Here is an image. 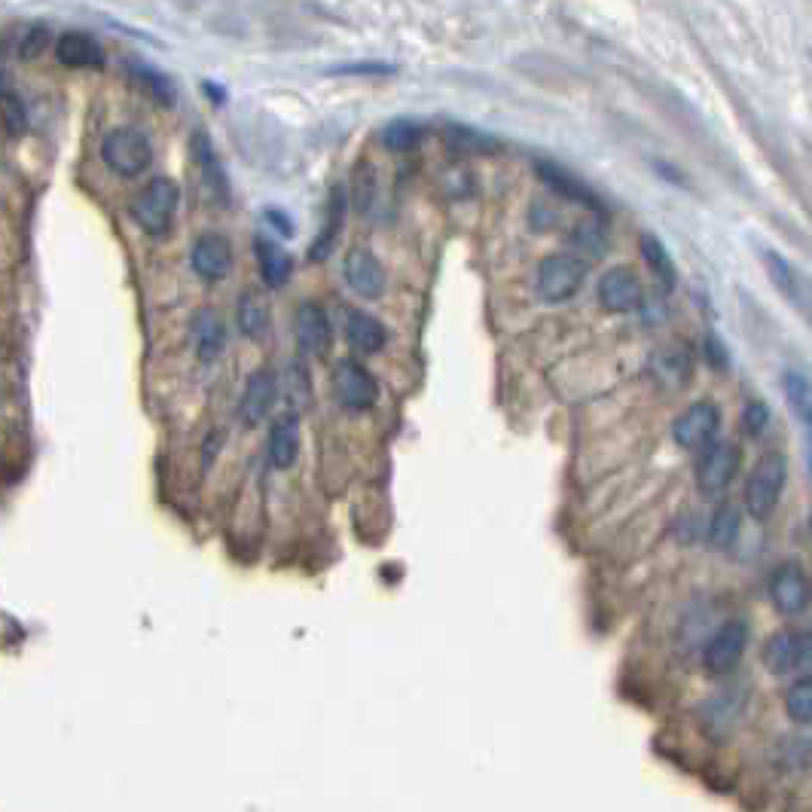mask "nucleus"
Segmentation results:
<instances>
[{"mask_svg":"<svg viewBox=\"0 0 812 812\" xmlns=\"http://www.w3.org/2000/svg\"><path fill=\"white\" fill-rule=\"evenodd\" d=\"M638 251H642V260H645V266L657 275V281H660L666 290H672L675 281H678V269H675V260H672V254L666 251V245H663L660 239H654V236H642V239H638Z\"/></svg>","mask_w":812,"mask_h":812,"instance_id":"nucleus-23","label":"nucleus"},{"mask_svg":"<svg viewBox=\"0 0 812 812\" xmlns=\"http://www.w3.org/2000/svg\"><path fill=\"white\" fill-rule=\"evenodd\" d=\"M800 669H806L812 675V629L806 635H800Z\"/></svg>","mask_w":812,"mask_h":812,"instance_id":"nucleus-39","label":"nucleus"},{"mask_svg":"<svg viewBox=\"0 0 812 812\" xmlns=\"http://www.w3.org/2000/svg\"><path fill=\"white\" fill-rule=\"evenodd\" d=\"M767 590H770V599L773 605L782 611V614H800L809 608L812 602V584L809 577L800 565L794 562H782L773 568L770 580H767Z\"/></svg>","mask_w":812,"mask_h":812,"instance_id":"nucleus-9","label":"nucleus"},{"mask_svg":"<svg viewBox=\"0 0 812 812\" xmlns=\"http://www.w3.org/2000/svg\"><path fill=\"white\" fill-rule=\"evenodd\" d=\"M742 422H745V431L748 434H761L767 425H770V410L767 403H748L745 413H742Z\"/></svg>","mask_w":812,"mask_h":812,"instance_id":"nucleus-37","label":"nucleus"},{"mask_svg":"<svg viewBox=\"0 0 812 812\" xmlns=\"http://www.w3.org/2000/svg\"><path fill=\"white\" fill-rule=\"evenodd\" d=\"M190 266L202 281H223L232 272V245L226 236L205 232L190 248Z\"/></svg>","mask_w":812,"mask_h":812,"instance_id":"nucleus-14","label":"nucleus"},{"mask_svg":"<svg viewBox=\"0 0 812 812\" xmlns=\"http://www.w3.org/2000/svg\"><path fill=\"white\" fill-rule=\"evenodd\" d=\"M785 709H788V715H791L794 721L812 724V675L800 678V681L788 690V696H785Z\"/></svg>","mask_w":812,"mask_h":812,"instance_id":"nucleus-31","label":"nucleus"},{"mask_svg":"<svg viewBox=\"0 0 812 812\" xmlns=\"http://www.w3.org/2000/svg\"><path fill=\"white\" fill-rule=\"evenodd\" d=\"M101 159L113 174H120V178H138L153 162V144L141 129L120 126L104 135Z\"/></svg>","mask_w":812,"mask_h":812,"instance_id":"nucleus-2","label":"nucleus"},{"mask_svg":"<svg viewBox=\"0 0 812 812\" xmlns=\"http://www.w3.org/2000/svg\"><path fill=\"white\" fill-rule=\"evenodd\" d=\"M330 388H333V397L339 406L345 410H355V413H364L370 406L379 400V382L373 379V373L352 361V358H342L333 373H330Z\"/></svg>","mask_w":812,"mask_h":812,"instance_id":"nucleus-5","label":"nucleus"},{"mask_svg":"<svg viewBox=\"0 0 812 812\" xmlns=\"http://www.w3.org/2000/svg\"><path fill=\"white\" fill-rule=\"evenodd\" d=\"M0 113H4V126H7L10 135H22L25 132V104L13 92L0 95Z\"/></svg>","mask_w":812,"mask_h":812,"instance_id":"nucleus-33","label":"nucleus"},{"mask_svg":"<svg viewBox=\"0 0 812 812\" xmlns=\"http://www.w3.org/2000/svg\"><path fill=\"white\" fill-rule=\"evenodd\" d=\"M300 458V416L284 413L269 428V461L272 468L287 471L294 468Z\"/></svg>","mask_w":812,"mask_h":812,"instance_id":"nucleus-16","label":"nucleus"},{"mask_svg":"<svg viewBox=\"0 0 812 812\" xmlns=\"http://www.w3.org/2000/svg\"><path fill=\"white\" fill-rule=\"evenodd\" d=\"M342 190H333L330 196V205H327V220H324V229H321V236L315 239L312 251H309V260H327V254L333 251L336 239H339V229H342Z\"/></svg>","mask_w":812,"mask_h":812,"instance_id":"nucleus-26","label":"nucleus"},{"mask_svg":"<svg viewBox=\"0 0 812 812\" xmlns=\"http://www.w3.org/2000/svg\"><path fill=\"white\" fill-rule=\"evenodd\" d=\"M422 138H425V129L416 120H394L382 129V144L394 153L416 150L422 144Z\"/></svg>","mask_w":812,"mask_h":812,"instance_id":"nucleus-28","label":"nucleus"},{"mask_svg":"<svg viewBox=\"0 0 812 812\" xmlns=\"http://www.w3.org/2000/svg\"><path fill=\"white\" fill-rule=\"evenodd\" d=\"M46 43H49V28L31 25V28L22 34V40H19V58H22V62H34V58L43 55Z\"/></svg>","mask_w":812,"mask_h":812,"instance_id":"nucleus-34","label":"nucleus"},{"mask_svg":"<svg viewBox=\"0 0 812 812\" xmlns=\"http://www.w3.org/2000/svg\"><path fill=\"white\" fill-rule=\"evenodd\" d=\"M809 477H812V446H809Z\"/></svg>","mask_w":812,"mask_h":812,"instance_id":"nucleus-41","label":"nucleus"},{"mask_svg":"<svg viewBox=\"0 0 812 812\" xmlns=\"http://www.w3.org/2000/svg\"><path fill=\"white\" fill-rule=\"evenodd\" d=\"M294 333H297V342L306 355L312 358H321L330 352L333 345V327H330V318L324 312L321 303H300L297 315H294Z\"/></svg>","mask_w":812,"mask_h":812,"instance_id":"nucleus-15","label":"nucleus"},{"mask_svg":"<svg viewBox=\"0 0 812 812\" xmlns=\"http://www.w3.org/2000/svg\"><path fill=\"white\" fill-rule=\"evenodd\" d=\"M764 260H767V272H770V278H773V284L782 290V294L788 297V300H800V278H797V272H794V266L785 260V257H779L776 251H767L764 254Z\"/></svg>","mask_w":812,"mask_h":812,"instance_id":"nucleus-30","label":"nucleus"},{"mask_svg":"<svg viewBox=\"0 0 812 812\" xmlns=\"http://www.w3.org/2000/svg\"><path fill=\"white\" fill-rule=\"evenodd\" d=\"M391 68L385 65H358V68H342L339 74H388Z\"/></svg>","mask_w":812,"mask_h":812,"instance_id":"nucleus-40","label":"nucleus"},{"mask_svg":"<svg viewBox=\"0 0 812 812\" xmlns=\"http://www.w3.org/2000/svg\"><path fill=\"white\" fill-rule=\"evenodd\" d=\"M651 376L657 379V385L681 391L690 379H693V352L690 345L681 339H672L666 345H660L657 352L648 361Z\"/></svg>","mask_w":812,"mask_h":812,"instance_id":"nucleus-11","label":"nucleus"},{"mask_svg":"<svg viewBox=\"0 0 812 812\" xmlns=\"http://www.w3.org/2000/svg\"><path fill=\"white\" fill-rule=\"evenodd\" d=\"M254 254H257V266H260V278L269 290H278L287 284L290 272H294V260H290V254L272 242V239H257L254 245Z\"/></svg>","mask_w":812,"mask_h":812,"instance_id":"nucleus-19","label":"nucleus"},{"mask_svg":"<svg viewBox=\"0 0 812 812\" xmlns=\"http://www.w3.org/2000/svg\"><path fill=\"white\" fill-rule=\"evenodd\" d=\"M342 275L345 284L355 290L358 297L364 300H379L385 290V266L379 263V257L367 248H352L342 260Z\"/></svg>","mask_w":812,"mask_h":812,"instance_id":"nucleus-12","label":"nucleus"},{"mask_svg":"<svg viewBox=\"0 0 812 812\" xmlns=\"http://www.w3.org/2000/svg\"><path fill=\"white\" fill-rule=\"evenodd\" d=\"M742 452L733 443H712L709 449L700 452V461H696L693 477L696 486H700L703 495H718L730 486V480L739 471Z\"/></svg>","mask_w":812,"mask_h":812,"instance_id":"nucleus-8","label":"nucleus"},{"mask_svg":"<svg viewBox=\"0 0 812 812\" xmlns=\"http://www.w3.org/2000/svg\"><path fill=\"white\" fill-rule=\"evenodd\" d=\"M584 281H587V260H580L574 254H550L538 263V272H535V290L544 303L571 300Z\"/></svg>","mask_w":812,"mask_h":812,"instance_id":"nucleus-4","label":"nucleus"},{"mask_svg":"<svg viewBox=\"0 0 812 812\" xmlns=\"http://www.w3.org/2000/svg\"><path fill=\"white\" fill-rule=\"evenodd\" d=\"M538 174H541V181H547L556 193H562L565 199H574L580 205H587V208H599L596 196L584 187V184H577L571 174H565L562 168L556 165H538Z\"/></svg>","mask_w":812,"mask_h":812,"instance_id":"nucleus-27","label":"nucleus"},{"mask_svg":"<svg viewBox=\"0 0 812 812\" xmlns=\"http://www.w3.org/2000/svg\"><path fill=\"white\" fill-rule=\"evenodd\" d=\"M446 141H449V147H455V150H464V153H486L483 147H480V135L477 132H471V129H461V126H449L446 129ZM483 144H492V141H483Z\"/></svg>","mask_w":812,"mask_h":812,"instance_id":"nucleus-36","label":"nucleus"},{"mask_svg":"<svg viewBox=\"0 0 812 812\" xmlns=\"http://www.w3.org/2000/svg\"><path fill=\"white\" fill-rule=\"evenodd\" d=\"M55 58L65 68H104V46L86 31H68L55 43Z\"/></svg>","mask_w":812,"mask_h":812,"instance_id":"nucleus-17","label":"nucleus"},{"mask_svg":"<svg viewBox=\"0 0 812 812\" xmlns=\"http://www.w3.org/2000/svg\"><path fill=\"white\" fill-rule=\"evenodd\" d=\"M764 666L773 675H788L800 669V635L797 632H776L764 648Z\"/></svg>","mask_w":812,"mask_h":812,"instance_id":"nucleus-21","label":"nucleus"},{"mask_svg":"<svg viewBox=\"0 0 812 812\" xmlns=\"http://www.w3.org/2000/svg\"><path fill=\"white\" fill-rule=\"evenodd\" d=\"M745 645H748V626L742 620L724 623L706 642V651H703L706 672L709 675H727V672H733L739 666L742 654H745Z\"/></svg>","mask_w":812,"mask_h":812,"instance_id":"nucleus-10","label":"nucleus"},{"mask_svg":"<svg viewBox=\"0 0 812 812\" xmlns=\"http://www.w3.org/2000/svg\"><path fill=\"white\" fill-rule=\"evenodd\" d=\"M788 483V461L779 452H767L758 464L751 468L745 480V510L754 519H767Z\"/></svg>","mask_w":812,"mask_h":812,"instance_id":"nucleus-3","label":"nucleus"},{"mask_svg":"<svg viewBox=\"0 0 812 812\" xmlns=\"http://www.w3.org/2000/svg\"><path fill=\"white\" fill-rule=\"evenodd\" d=\"M223 345H226V327H223L220 315L211 309H202L193 318V348H196L199 361L208 364V361L220 358Z\"/></svg>","mask_w":812,"mask_h":812,"instance_id":"nucleus-20","label":"nucleus"},{"mask_svg":"<svg viewBox=\"0 0 812 812\" xmlns=\"http://www.w3.org/2000/svg\"><path fill=\"white\" fill-rule=\"evenodd\" d=\"M718 428H721V410H718V406L709 403V400H696L675 419L672 437H675V443L681 449L703 452V449H709L715 443Z\"/></svg>","mask_w":812,"mask_h":812,"instance_id":"nucleus-6","label":"nucleus"},{"mask_svg":"<svg viewBox=\"0 0 812 812\" xmlns=\"http://www.w3.org/2000/svg\"><path fill=\"white\" fill-rule=\"evenodd\" d=\"M278 400V376L272 370H257L248 376L245 382V394L239 403V422L245 428H257L266 422V416L272 413V406Z\"/></svg>","mask_w":812,"mask_h":812,"instance_id":"nucleus-13","label":"nucleus"},{"mask_svg":"<svg viewBox=\"0 0 812 812\" xmlns=\"http://www.w3.org/2000/svg\"><path fill=\"white\" fill-rule=\"evenodd\" d=\"M193 156H196V162L202 165V174H205L208 187L214 190V196H220V199L226 202V178H223L220 159H217V153L211 150V141H208L205 132H196V135H193Z\"/></svg>","mask_w":812,"mask_h":812,"instance_id":"nucleus-25","label":"nucleus"},{"mask_svg":"<svg viewBox=\"0 0 812 812\" xmlns=\"http://www.w3.org/2000/svg\"><path fill=\"white\" fill-rule=\"evenodd\" d=\"M373 199H376V174H373L370 162H361L358 171H355V205H358V211H367Z\"/></svg>","mask_w":812,"mask_h":812,"instance_id":"nucleus-32","label":"nucleus"},{"mask_svg":"<svg viewBox=\"0 0 812 812\" xmlns=\"http://www.w3.org/2000/svg\"><path fill=\"white\" fill-rule=\"evenodd\" d=\"M785 394H788V400L794 403V410H800L803 416H809L812 413V388L800 379V376H785Z\"/></svg>","mask_w":812,"mask_h":812,"instance_id":"nucleus-35","label":"nucleus"},{"mask_svg":"<svg viewBox=\"0 0 812 812\" xmlns=\"http://www.w3.org/2000/svg\"><path fill=\"white\" fill-rule=\"evenodd\" d=\"M178 205H181V187L174 184L165 174H156L144 184V190L132 199V217L135 223L147 232V236L159 239L171 229L174 223V214H178Z\"/></svg>","mask_w":812,"mask_h":812,"instance_id":"nucleus-1","label":"nucleus"},{"mask_svg":"<svg viewBox=\"0 0 812 812\" xmlns=\"http://www.w3.org/2000/svg\"><path fill=\"white\" fill-rule=\"evenodd\" d=\"M739 532H742V510L736 504H721L709 522V547L730 550L739 541Z\"/></svg>","mask_w":812,"mask_h":812,"instance_id":"nucleus-22","label":"nucleus"},{"mask_svg":"<svg viewBox=\"0 0 812 812\" xmlns=\"http://www.w3.org/2000/svg\"><path fill=\"white\" fill-rule=\"evenodd\" d=\"M706 355H709V361H712V367H721V370H727V352H724V345H721V339L718 336H709L706 339Z\"/></svg>","mask_w":812,"mask_h":812,"instance_id":"nucleus-38","label":"nucleus"},{"mask_svg":"<svg viewBox=\"0 0 812 812\" xmlns=\"http://www.w3.org/2000/svg\"><path fill=\"white\" fill-rule=\"evenodd\" d=\"M809 419H812V413H809Z\"/></svg>","mask_w":812,"mask_h":812,"instance_id":"nucleus-42","label":"nucleus"},{"mask_svg":"<svg viewBox=\"0 0 812 812\" xmlns=\"http://www.w3.org/2000/svg\"><path fill=\"white\" fill-rule=\"evenodd\" d=\"M266 327H269V306H266V300L257 294V290H245L242 300H239V330L248 339H260Z\"/></svg>","mask_w":812,"mask_h":812,"instance_id":"nucleus-24","label":"nucleus"},{"mask_svg":"<svg viewBox=\"0 0 812 812\" xmlns=\"http://www.w3.org/2000/svg\"><path fill=\"white\" fill-rule=\"evenodd\" d=\"M345 339H348V345L355 348V352L376 355V352H382L385 342H388V330H385V324L379 318L352 309V312L345 315Z\"/></svg>","mask_w":812,"mask_h":812,"instance_id":"nucleus-18","label":"nucleus"},{"mask_svg":"<svg viewBox=\"0 0 812 812\" xmlns=\"http://www.w3.org/2000/svg\"><path fill=\"white\" fill-rule=\"evenodd\" d=\"M596 297H599V306L605 312L626 315V312L642 309V303H645V284H642V278H638L629 266H614V269H608L599 278Z\"/></svg>","mask_w":812,"mask_h":812,"instance_id":"nucleus-7","label":"nucleus"},{"mask_svg":"<svg viewBox=\"0 0 812 812\" xmlns=\"http://www.w3.org/2000/svg\"><path fill=\"white\" fill-rule=\"evenodd\" d=\"M132 74H135V80L141 83V89H144L156 104H162V107H171V104H174V83H171L162 71H156V68H150V65H132Z\"/></svg>","mask_w":812,"mask_h":812,"instance_id":"nucleus-29","label":"nucleus"}]
</instances>
